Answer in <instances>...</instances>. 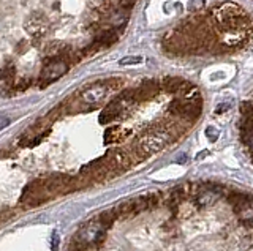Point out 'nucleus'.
I'll use <instances>...</instances> for the list:
<instances>
[{"instance_id": "nucleus-1", "label": "nucleus", "mask_w": 253, "mask_h": 251, "mask_svg": "<svg viewBox=\"0 0 253 251\" xmlns=\"http://www.w3.org/2000/svg\"><path fill=\"white\" fill-rule=\"evenodd\" d=\"M52 198L54 193L47 186L46 179H37L24 186V191L19 198V204L27 207H35V206H42V204L47 202Z\"/></svg>"}, {"instance_id": "nucleus-2", "label": "nucleus", "mask_w": 253, "mask_h": 251, "mask_svg": "<svg viewBox=\"0 0 253 251\" xmlns=\"http://www.w3.org/2000/svg\"><path fill=\"white\" fill-rule=\"evenodd\" d=\"M109 92H111V89L108 87L105 79L95 82V84L89 85V87H85L84 90H81V93H79V103H76L79 106L78 112H90L93 109H97L100 106V103L105 101Z\"/></svg>"}, {"instance_id": "nucleus-3", "label": "nucleus", "mask_w": 253, "mask_h": 251, "mask_svg": "<svg viewBox=\"0 0 253 251\" xmlns=\"http://www.w3.org/2000/svg\"><path fill=\"white\" fill-rule=\"evenodd\" d=\"M70 70V64L62 59L59 56H49L44 59V64H43V68L42 72H40V76H38V87L40 89H46L47 85H51L52 82H55Z\"/></svg>"}, {"instance_id": "nucleus-4", "label": "nucleus", "mask_w": 253, "mask_h": 251, "mask_svg": "<svg viewBox=\"0 0 253 251\" xmlns=\"http://www.w3.org/2000/svg\"><path fill=\"white\" fill-rule=\"evenodd\" d=\"M106 235H108V229H105V227L93 218L78 231L75 237L89 248H100L103 243H105Z\"/></svg>"}, {"instance_id": "nucleus-5", "label": "nucleus", "mask_w": 253, "mask_h": 251, "mask_svg": "<svg viewBox=\"0 0 253 251\" xmlns=\"http://www.w3.org/2000/svg\"><path fill=\"white\" fill-rule=\"evenodd\" d=\"M172 143V135L165 128H152L147 135L142 138L139 148L144 150L147 155H152L163 150L165 147H168Z\"/></svg>"}, {"instance_id": "nucleus-6", "label": "nucleus", "mask_w": 253, "mask_h": 251, "mask_svg": "<svg viewBox=\"0 0 253 251\" xmlns=\"http://www.w3.org/2000/svg\"><path fill=\"white\" fill-rule=\"evenodd\" d=\"M126 111V108L121 103V101H117L116 98L111 101V103H108L105 106V109L100 112V117H98V122L101 125H108L111 122L114 120H119L121 117L124 115V112Z\"/></svg>"}, {"instance_id": "nucleus-7", "label": "nucleus", "mask_w": 253, "mask_h": 251, "mask_svg": "<svg viewBox=\"0 0 253 251\" xmlns=\"http://www.w3.org/2000/svg\"><path fill=\"white\" fill-rule=\"evenodd\" d=\"M221 196H225V194L220 193L218 190H215V188H212V190H201L200 186H196L195 202L200 209H206V207L212 206V204H215L217 201H220Z\"/></svg>"}, {"instance_id": "nucleus-8", "label": "nucleus", "mask_w": 253, "mask_h": 251, "mask_svg": "<svg viewBox=\"0 0 253 251\" xmlns=\"http://www.w3.org/2000/svg\"><path fill=\"white\" fill-rule=\"evenodd\" d=\"M117 40H119V32H117V30L106 29V30H103L101 34H98L97 36H95L93 43L98 46L100 51H103V49L109 48V46H113L114 43H117Z\"/></svg>"}, {"instance_id": "nucleus-9", "label": "nucleus", "mask_w": 253, "mask_h": 251, "mask_svg": "<svg viewBox=\"0 0 253 251\" xmlns=\"http://www.w3.org/2000/svg\"><path fill=\"white\" fill-rule=\"evenodd\" d=\"M233 212L242 223L252 224L253 223V196L249 202L241 204V206H237V207H233Z\"/></svg>"}, {"instance_id": "nucleus-10", "label": "nucleus", "mask_w": 253, "mask_h": 251, "mask_svg": "<svg viewBox=\"0 0 253 251\" xmlns=\"http://www.w3.org/2000/svg\"><path fill=\"white\" fill-rule=\"evenodd\" d=\"M187 81H184L182 77H174V76H168V77H165V79L162 81V85H163V89L166 92H169V93H180V90L184 89V85H185Z\"/></svg>"}, {"instance_id": "nucleus-11", "label": "nucleus", "mask_w": 253, "mask_h": 251, "mask_svg": "<svg viewBox=\"0 0 253 251\" xmlns=\"http://www.w3.org/2000/svg\"><path fill=\"white\" fill-rule=\"evenodd\" d=\"M117 218H121L117 214V210L116 209H108L105 212H101L100 215H97V218H95V219H97V221L103 227H105V229H109V227L117 221Z\"/></svg>"}, {"instance_id": "nucleus-12", "label": "nucleus", "mask_w": 253, "mask_h": 251, "mask_svg": "<svg viewBox=\"0 0 253 251\" xmlns=\"http://www.w3.org/2000/svg\"><path fill=\"white\" fill-rule=\"evenodd\" d=\"M252 196L253 194H249V193H244V191H228L225 194V198L228 199V202L231 204L233 207H237V206H241V204H245V202H249L252 199Z\"/></svg>"}, {"instance_id": "nucleus-13", "label": "nucleus", "mask_w": 253, "mask_h": 251, "mask_svg": "<svg viewBox=\"0 0 253 251\" xmlns=\"http://www.w3.org/2000/svg\"><path fill=\"white\" fill-rule=\"evenodd\" d=\"M130 135V130H124L121 127H111L105 131V141L106 143H116V141H121Z\"/></svg>"}, {"instance_id": "nucleus-14", "label": "nucleus", "mask_w": 253, "mask_h": 251, "mask_svg": "<svg viewBox=\"0 0 253 251\" xmlns=\"http://www.w3.org/2000/svg\"><path fill=\"white\" fill-rule=\"evenodd\" d=\"M116 210H117L119 216H122V218H125V216H134V215H136V214H134V204H133V199H131V201H122V202L116 207Z\"/></svg>"}, {"instance_id": "nucleus-15", "label": "nucleus", "mask_w": 253, "mask_h": 251, "mask_svg": "<svg viewBox=\"0 0 253 251\" xmlns=\"http://www.w3.org/2000/svg\"><path fill=\"white\" fill-rule=\"evenodd\" d=\"M241 115L253 119V100H245L241 103Z\"/></svg>"}, {"instance_id": "nucleus-16", "label": "nucleus", "mask_w": 253, "mask_h": 251, "mask_svg": "<svg viewBox=\"0 0 253 251\" xmlns=\"http://www.w3.org/2000/svg\"><path fill=\"white\" fill-rule=\"evenodd\" d=\"M30 85H32V79H30V77H26V79H21L18 84H16L14 85V90L16 92H24V90H27L29 87H30Z\"/></svg>"}, {"instance_id": "nucleus-17", "label": "nucleus", "mask_w": 253, "mask_h": 251, "mask_svg": "<svg viewBox=\"0 0 253 251\" xmlns=\"http://www.w3.org/2000/svg\"><path fill=\"white\" fill-rule=\"evenodd\" d=\"M218 136H220V131L217 128H213V127L206 128V138H208L211 143H215V141L218 139Z\"/></svg>"}, {"instance_id": "nucleus-18", "label": "nucleus", "mask_w": 253, "mask_h": 251, "mask_svg": "<svg viewBox=\"0 0 253 251\" xmlns=\"http://www.w3.org/2000/svg\"><path fill=\"white\" fill-rule=\"evenodd\" d=\"M142 62V57H125L121 60V65H136V64H141Z\"/></svg>"}, {"instance_id": "nucleus-19", "label": "nucleus", "mask_w": 253, "mask_h": 251, "mask_svg": "<svg viewBox=\"0 0 253 251\" xmlns=\"http://www.w3.org/2000/svg\"><path fill=\"white\" fill-rule=\"evenodd\" d=\"M229 108H231V103H229V101L226 103V101H225V103H221V105L215 109V112H217V114H223L225 111H228Z\"/></svg>"}, {"instance_id": "nucleus-20", "label": "nucleus", "mask_w": 253, "mask_h": 251, "mask_svg": "<svg viewBox=\"0 0 253 251\" xmlns=\"http://www.w3.org/2000/svg\"><path fill=\"white\" fill-rule=\"evenodd\" d=\"M208 153H209L208 150H204V152H201L200 155H198V156H196V160H203V158H204V156H208Z\"/></svg>"}, {"instance_id": "nucleus-21", "label": "nucleus", "mask_w": 253, "mask_h": 251, "mask_svg": "<svg viewBox=\"0 0 253 251\" xmlns=\"http://www.w3.org/2000/svg\"><path fill=\"white\" fill-rule=\"evenodd\" d=\"M57 243H59V239H57V235L54 234V240H52V247H54V251H55V248H57Z\"/></svg>"}, {"instance_id": "nucleus-22", "label": "nucleus", "mask_w": 253, "mask_h": 251, "mask_svg": "<svg viewBox=\"0 0 253 251\" xmlns=\"http://www.w3.org/2000/svg\"><path fill=\"white\" fill-rule=\"evenodd\" d=\"M185 160H187V156H185V155H182V156H180V158L177 160V163H184Z\"/></svg>"}, {"instance_id": "nucleus-23", "label": "nucleus", "mask_w": 253, "mask_h": 251, "mask_svg": "<svg viewBox=\"0 0 253 251\" xmlns=\"http://www.w3.org/2000/svg\"><path fill=\"white\" fill-rule=\"evenodd\" d=\"M250 160H252V163H253V153H250Z\"/></svg>"}, {"instance_id": "nucleus-24", "label": "nucleus", "mask_w": 253, "mask_h": 251, "mask_svg": "<svg viewBox=\"0 0 253 251\" xmlns=\"http://www.w3.org/2000/svg\"><path fill=\"white\" fill-rule=\"evenodd\" d=\"M67 251H73V250H67Z\"/></svg>"}, {"instance_id": "nucleus-25", "label": "nucleus", "mask_w": 253, "mask_h": 251, "mask_svg": "<svg viewBox=\"0 0 253 251\" xmlns=\"http://www.w3.org/2000/svg\"><path fill=\"white\" fill-rule=\"evenodd\" d=\"M252 226H253V223H252Z\"/></svg>"}]
</instances>
